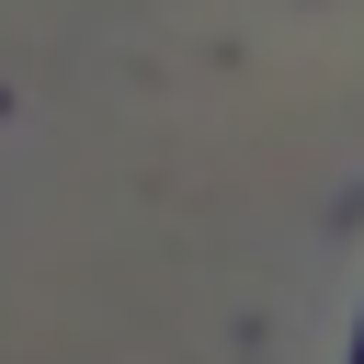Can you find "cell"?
<instances>
[{
    "label": "cell",
    "mask_w": 364,
    "mask_h": 364,
    "mask_svg": "<svg viewBox=\"0 0 364 364\" xmlns=\"http://www.w3.org/2000/svg\"><path fill=\"white\" fill-rule=\"evenodd\" d=\"M341 364H364V330H353V353H341Z\"/></svg>",
    "instance_id": "6da1fadb"
}]
</instances>
